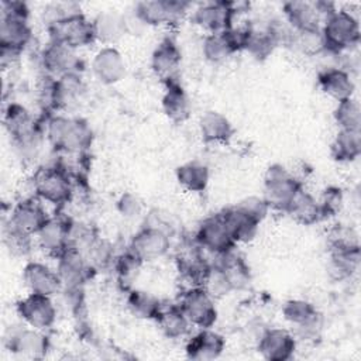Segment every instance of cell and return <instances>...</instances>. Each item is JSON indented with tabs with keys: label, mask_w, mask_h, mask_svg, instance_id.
<instances>
[{
	"label": "cell",
	"mask_w": 361,
	"mask_h": 361,
	"mask_svg": "<svg viewBox=\"0 0 361 361\" xmlns=\"http://www.w3.org/2000/svg\"><path fill=\"white\" fill-rule=\"evenodd\" d=\"M45 135L49 144L62 154L85 152L93 140L92 128L86 120L61 114L47 118Z\"/></svg>",
	"instance_id": "obj_1"
},
{
	"label": "cell",
	"mask_w": 361,
	"mask_h": 361,
	"mask_svg": "<svg viewBox=\"0 0 361 361\" xmlns=\"http://www.w3.org/2000/svg\"><path fill=\"white\" fill-rule=\"evenodd\" d=\"M324 51L343 54L351 51L360 44V23L357 17L347 10H334L326 16L320 27Z\"/></svg>",
	"instance_id": "obj_2"
},
{
	"label": "cell",
	"mask_w": 361,
	"mask_h": 361,
	"mask_svg": "<svg viewBox=\"0 0 361 361\" xmlns=\"http://www.w3.org/2000/svg\"><path fill=\"white\" fill-rule=\"evenodd\" d=\"M30 10L23 1H3L0 18V48L21 54L32 38Z\"/></svg>",
	"instance_id": "obj_3"
},
{
	"label": "cell",
	"mask_w": 361,
	"mask_h": 361,
	"mask_svg": "<svg viewBox=\"0 0 361 361\" xmlns=\"http://www.w3.org/2000/svg\"><path fill=\"white\" fill-rule=\"evenodd\" d=\"M4 126L14 147L21 154H35L45 130L24 106L10 103L4 111Z\"/></svg>",
	"instance_id": "obj_4"
},
{
	"label": "cell",
	"mask_w": 361,
	"mask_h": 361,
	"mask_svg": "<svg viewBox=\"0 0 361 361\" xmlns=\"http://www.w3.org/2000/svg\"><path fill=\"white\" fill-rule=\"evenodd\" d=\"M31 185L37 197L55 206L66 204L73 196V178L59 164L39 166Z\"/></svg>",
	"instance_id": "obj_5"
},
{
	"label": "cell",
	"mask_w": 361,
	"mask_h": 361,
	"mask_svg": "<svg viewBox=\"0 0 361 361\" xmlns=\"http://www.w3.org/2000/svg\"><path fill=\"white\" fill-rule=\"evenodd\" d=\"M300 180L283 165L272 164L264 175V199L269 209L286 212L295 195L302 189Z\"/></svg>",
	"instance_id": "obj_6"
},
{
	"label": "cell",
	"mask_w": 361,
	"mask_h": 361,
	"mask_svg": "<svg viewBox=\"0 0 361 361\" xmlns=\"http://www.w3.org/2000/svg\"><path fill=\"white\" fill-rule=\"evenodd\" d=\"M49 41L66 45L72 49L90 45L96 41L93 23L82 13H75L48 24Z\"/></svg>",
	"instance_id": "obj_7"
},
{
	"label": "cell",
	"mask_w": 361,
	"mask_h": 361,
	"mask_svg": "<svg viewBox=\"0 0 361 361\" xmlns=\"http://www.w3.org/2000/svg\"><path fill=\"white\" fill-rule=\"evenodd\" d=\"M282 316L295 329L292 333L296 340L313 341L320 337L323 320L313 303L303 299H290L282 306Z\"/></svg>",
	"instance_id": "obj_8"
},
{
	"label": "cell",
	"mask_w": 361,
	"mask_h": 361,
	"mask_svg": "<svg viewBox=\"0 0 361 361\" xmlns=\"http://www.w3.org/2000/svg\"><path fill=\"white\" fill-rule=\"evenodd\" d=\"M178 305L186 314L190 324L199 329H210L217 320L214 298L200 285L188 286L180 293Z\"/></svg>",
	"instance_id": "obj_9"
},
{
	"label": "cell",
	"mask_w": 361,
	"mask_h": 361,
	"mask_svg": "<svg viewBox=\"0 0 361 361\" xmlns=\"http://www.w3.org/2000/svg\"><path fill=\"white\" fill-rule=\"evenodd\" d=\"M133 8L147 27L176 25L186 16L189 3L180 0H149L138 1Z\"/></svg>",
	"instance_id": "obj_10"
},
{
	"label": "cell",
	"mask_w": 361,
	"mask_h": 361,
	"mask_svg": "<svg viewBox=\"0 0 361 361\" xmlns=\"http://www.w3.org/2000/svg\"><path fill=\"white\" fill-rule=\"evenodd\" d=\"M195 241L212 255H220L233 251L237 245L230 235L220 212L210 214L199 224L195 234Z\"/></svg>",
	"instance_id": "obj_11"
},
{
	"label": "cell",
	"mask_w": 361,
	"mask_h": 361,
	"mask_svg": "<svg viewBox=\"0 0 361 361\" xmlns=\"http://www.w3.org/2000/svg\"><path fill=\"white\" fill-rule=\"evenodd\" d=\"M16 310L27 326L38 330L49 329L56 320V306L52 296L41 293L30 292L17 302Z\"/></svg>",
	"instance_id": "obj_12"
},
{
	"label": "cell",
	"mask_w": 361,
	"mask_h": 361,
	"mask_svg": "<svg viewBox=\"0 0 361 361\" xmlns=\"http://www.w3.org/2000/svg\"><path fill=\"white\" fill-rule=\"evenodd\" d=\"M243 3L235 1H210L197 7L192 16L196 25L212 32H220L233 28V20Z\"/></svg>",
	"instance_id": "obj_13"
},
{
	"label": "cell",
	"mask_w": 361,
	"mask_h": 361,
	"mask_svg": "<svg viewBox=\"0 0 361 361\" xmlns=\"http://www.w3.org/2000/svg\"><path fill=\"white\" fill-rule=\"evenodd\" d=\"M44 73L52 78H61L69 73H80L83 62L78 56L76 49L49 41L39 55Z\"/></svg>",
	"instance_id": "obj_14"
},
{
	"label": "cell",
	"mask_w": 361,
	"mask_h": 361,
	"mask_svg": "<svg viewBox=\"0 0 361 361\" xmlns=\"http://www.w3.org/2000/svg\"><path fill=\"white\" fill-rule=\"evenodd\" d=\"M171 248V235L151 224L142 226L133 237L128 245L142 262L162 258Z\"/></svg>",
	"instance_id": "obj_15"
},
{
	"label": "cell",
	"mask_w": 361,
	"mask_h": 361,
	"mask_svg": "<svg viewBox=\"0 0 361 361\" xmlns=\"http://www.w3.org/2000/svg\"><path fill=\"white\" fill-rule=\"evenodd\" d=\"M175 264L179 275L189 282V286L202 285L212 267V261L206 257V251L195 240L179 248L175 257Z\"/></svg>",
	"instance_id": "obj_16"
},
{
	"label": "cell",
	"mask_w": 361,
	"mask_h": 361,
	"mask_svg": "<svg viewBox=\"0 0 361 361\" xmlns=\"http://www.w3.org/2000/svg\"><path fill=\"white\" fill-rule=\"evenodd\" d=\"M56 272L62 288H83L96 269L80 251L69 247L56 258Z\"/></svg>",
	"instance_id": "obj_17"
},
{
	"label": "cell",
	"mask_w": 361,
	"mask_h": 361,
	"mask_svg": "<svg viewBox=\"0 0 361 361\" xmlns=\"http://www.w3.org/2000/svg\"><path fill=\"white\" fill-rule=\"evenodd\" d=\"M257 350L264 360L288 361L296 351V337L286 329H265L259 334Z\"/></svg>",
	"instance_id": "obj_18"
},
{
	"label": "cell",
	"mask_w": 361,
	"mask_h": 361,
	"mask_svg": "<svg viewBox=\"0 0 361 361\" xmlns=\"http://www.w3.org/2000/svg\"><path fill=\"white\" fill-rule=\"evenodd\" d=\"M7 348L17 357L38 360L45 357L49 343L42 330L34 327H20L6 338Z\"/></svg>",
	"instance_id": "obj_19"
},
{
	"label": "cell",
	"mask_w": 361,
	"mask_h": 361,
	"mask_svg": "<svg viewBox=\"0 0 361 361\" xmlns=\"http://www.w3.org/2000/svg\"><path fill=\"white\" fill-rule=\"evenodd\" d=\"M49 217L51 216L35 197H25L13 206L7 221L23 233L34 237Z\"/></svg>",
	"instance_id": "obj_20"
},
{
	"label": "cell",
	"mask_w": 361,
	"mask_h": 361,
	"mask_svg": "<svg viewBox=\"0 0 361 361\" xmlns=\"http://www.w3.org/2000/svg\"><path fill=\"white\" fill-rule=\"evenodd\" d=\"M72 220L56 214L49 217L44 227L37 234L38 245L48 255L58 258L66 248H69V234L72 227Z\"/></svg>",
	"instance_id": "obj_21"
},
{
	"label": "cell",
	"mask_w": 361,
	"mask_h": 361,
	"mask_svg": "<svg viewBox=\"0 0 361 361\" xmlns=\"http://www.w3.org/2000/svg\"><path fill=\"white\" fill-rule=\"evenodd\" d=\"M23 283L32 293L54 296L61 292L62 282L56 272L49 265L38 261H30L23 268Z\"/></svg>",
	"instance_id": "obj_22"
},
{
	"label": "cell",
	"mask_w": 361,
	"mask_h": 361,
	"mask_svg": "<svg viewBox=\"0 0 361 361\" xmlns=\"http://www.w3.org/2000/svg\"><path fill=\"white\" fill-rule=\"evenodd\" d=\"M241 51V37L238 28L206 34L202 42L203 56L212 63H220Z\"/></svg>",
	"instance_id": "obj_23"
},
{
	"label": "cell",
	"mask_w": 361,
	"mask_h": 361,
	"mask_svg": "<svg viewBox=\"0 0 361 361\" xmlns=\"http://www.w3.org/2000/svg\"><path fill=\"white\" fill-rule=\"evenodd\" d=\"M182 63V52L176 42L171 38L162 39L151 55L152 72L162 80V83L178 80Z\"/></svg>",
	"instance_id": "obj_24"
},
{
	"label": "cell",
	"mask_w": 361,
	"mask_h": 361,
	"mask_svg": "<svg viewBox=\"0 0 361 361\" xmlns=\"http://www.w3.org/2000/svg\"><path fill=\"white\" fill-rule=\"evenodd\" d=\"M285 21L293 31H314L320 30L324 20L317 7V1L292 0L283 4Z\"/></svg>",
	"instance_id": "obj_25"
},
{
	"label": "cell",
	"mask_w": 361,
	"mask_h": 361,
	"mask_svg": "<svg viewBox=\"0 0 361 361\" xmlns=\"http://www.w3.org/2000/svg\"><path fill=\"white\" fill-rule=\"evenodd\" d=\"M94 78L103 85H114L126 76V62L114 47H103L92 61Z\"/></svg>",
	"instance_id": "obj_26"
},
{
	"label": "cell",
	"mask_w": 361,
	"mask_h": 361,
	"mask_svg": "<svg viewBox=\"0 0 361 361\" xmlns=\"http://www.w3.org/2000/svg\"><path fill=\"white\" fill-rule=\"evenodd\" d=\"M226 348L224 337L210 329H200L196 334H193L186 345L185 353L186 357L196 361H210L216 360L221 355Z\"/></svg>",
	"instance_id": "obj_27"
},
{
	"label": "cell",
	"mask_w": 361,
	"mask_h": 361,
	"mask_svg": "<svg viewBox=\"0 0 361 361\" xmlns=\"http://www.w3.org/2000/svg\"><path fill=\"white\" fill-rule=\"evenodd\" d=\"M238 31L241 37V51H247L258 61L267 59L275 48H278L267 24L255 25L254 23H247L244 27H240Z\"/></svg>",
	"instance_id": "obj_28"
},
{
	"label": "cell",
	"mask_w": 361,
	"mask_h": 361,
	"mask_svg": "<svg viewBox=\"0 0 361 361\" xmlns=\"http://www.w3.org/2000/svg\"><path fill=\"white\" fill-rule=\"evenodd\" d=\"M220 213L235 244L250 243L255 238L261 223L244 209H241L237 203L221 210Z\"/></svg>",
	"instance_id": "obj_29"
},
{
	"label": "cell",
	"mask_w": 361,
	"mask_h": 361,
	"mask_svg": "<svg viewBox=\"0 0 361 361\" xmlns=\"http://www.w3.org/2000/svg\"><path fill=\"white\" fill-rule=\"evenodd\" d=\"M317 83L323 93L337 102L353 97L355 90L351 73L344 68H326L320 71Z\"/></svg>",
	"instance_id": "obj_30"
},
{
	"label": "cell",
	"mask_w": 361,
	"mask_h": 361,
	"mask_svg": "<svg viewBox=\"0 0 361 361\" xmlns=\"http://www.w3.org/2000/svg\"><path fill=\"white\" fill-rule=\"evenodd\" d=\"M213 258L214 259L212 261V264L217 265L221 269L233 290H243L250 285V268L244 258L240 257L234 250L220 255H213Z\"/></svg>",
	"instance_id": "obj_31"
},
{
	"label": "cell",
	"mask_w": 361,
	"mask_h": 361,
	"mask_svg": "<svg viewBox=\"0 0 361 361\" xmlns=\"http://www.w3.org/2000/svg\"><path fill=\"white\" fill-rule=\"evenodd\" d=\"M164 85L165 92L162 96V110L165 116L173 123L186 121L192 113V103L186 90L182 87L179 80Z\"/></svg>",
	"instance_id": "obj_32"
},
{
	"label": "cell",
	"mask_w": 361,
	"mask_h": 361,
	"mask_svg": "<svg viewBox=\"0 0 361 361\" xmlns=\"http://www.w3.org/2000/svg\"><path fill=\"white\" fill-rule=\"evenodd\" d=\"M199 131L204 144H228L234 135L231 121L214 110H209L200 117Z\"/></svg>",
	"instance_id": "obj_33"
},
{
	"label": "cell",
	"mask_w": 361,
	"mask_h": 361,
	"mask_svg": "<svg viewBox=\"0 0 361 361\" xmlns=\"http://www.w3.org/2000/svg\"><path fill=\"white\" fill-rule=\"evenodd\" d=\"M154 320L158 329L161 330V333L165 337L173 338V340L185 337L192 327L190 322L188 320L186 314L183 313V310L178 303L162 302V306Z\"/></svg>",
	"instance_id": "obj_34"
},
{
	"label": "cell",
	"mask_w": 361,
	"mask_h": 361,
	"mask_svg": "<svg viewBox=\"0 0 361 361\" xmlns=\"http://www.w3.org/2000/svg\"><path fill=\"white\" fill-rule=\"evenodd\" d=\"M92 23L96 41L104 44V47H113V44L127 34L124 16L118 11H103Z\"/></svg>",
	"instance_id": "obj_35"
},
{
	"label": "cell",
	"mask_w": 361,
	"mask_h": 361,
	"mask_svg": "<svg viewBox=\"0 0 361 361\" xmlns=\"http://www.w3.org/2000/svg\"><path fill=\"white\" fill-rule=\"evenodd\" d=\"M290 219L302 226H313L323 220L317 199L302 188L292 199L289 207L285 212Z\"/></svg>",
	"instance_id": "obj_36"
},
{
	"label": "cell",
	"mask_w": 361,
	"mask_h": 361,
	"mask_svg": "<svg viewBox=\"0 0 361 361\" xmlns=\"http://www.w3.org/2000/svg\"><path fill=\"white\" fill-rule=\"evenodd\" d=\"M178 183L188 192L200 193L206 190L210 179L207 165L199 161H189L179 165L175 171Z\"/></svg>",
	"instance_id": "obj_37"
},
{
	"label": "cell",
	"mask_w": 361,
	"mask_h": 361,
	"mask_svg": "<svg viewBox=\"0 0 361 361\" xmlns=\"http://www.w3.org/2000/svg\"><path fill=\"white\" fill-rule=\"evenodd\" d=\"M331 157L338 162H351L361 155V131L338 130L331 145Z\"/></svg>",
	"instance_id": "obj_38"
},
{
	"label": "cell",
	"mask_w": 361,
	"mask_h": 361,
	"mask_svg": "<svg viewBox=\"0 0 361 361\" xmlns=\"http://www.w3.org/2000/svg\"><path fill=\"white\" fill-rule=\"evenodd\" d=\"M126 302L133 316L145 320H154L162 306L161 299L142 289H130Z\"/></svg>",
	"instance_id": "obj_39"
},
{
	"label": "cell",
	"mask_w": 361,
	"mask_h": 361,
	"mask_svg": "<svg viewBox=\"0 0 361 361\" xmlns=\"http://www.w3.org/2000/svg\"><path fill=\"white\" fill-rule=\"evenodd\" d=\"M333 117L340 130H353L360 131L361 128V106L357 99L350 97L341 102H337V106L333 111Z\"/></svg>",
	"instance_id": "obj_40"
},
{
	"label": "cell",
	"mask_w": 361,
	"mask_h": 361,
	"mask_svg": "<svg viewBox=\"0 0 361 361\" xmlns=\"http://www.w3.org/2000/svg\"><path fill=\"white\" fill-rule=\"evenodd\" d=\"M360 265V248L357 250H331L330 268L336 278H350Z\"/></svg>",
	"instance_id": "obj_41"
},
{
	"label": "cell",
	"mask_w": 361,
	"mask_h": 361,
	"mask_svg": "<svg viewBox=\"0 0 361 361\" xmlns=\"http://www.w3.org/2000/svg\"><path fill=\"white\" fill-rule=\"evenodd\" d=\"M3 244L13 257H27L32 250V235L6 221L3 224Z\"/></svg>",
	"instance_id": "obj_42"
},
{
	"label": "cell",
	"mask_w": 361,
	"mask_h": 361,
	"mask_svg": "<svg viewBox=\"0 0 361 361\" xmlns=\"http://www.w3.org/2000/svg\"><path fill=\"white\" fill-rule=\"evenodd\" d=\"M142 264L144 262L131 250H127L126 252H121L114 257L111 267L116 271L118 282L126 285L133 282Z\"/></svg>",
	"instance_id": "obj_43"
},
{
	"label": "cell",
	"mask_w": 361,
	"mask_h": 361,
	"mask_svg": "<svg viewBox=\"0 0 361 361\" xmlns=\"http://www.w3.org/2000/svg\"><path fill=\"white\" fill-rule=\"evenodd\" d=\"M290 47H295L302 54L313 56L324 51V42L320 30L314 31H295Z\"/></svg>",
	"instance_id": "obj_44"
},
{
	"label": "cell",
	"mask_w": 361,
	"mask_h": 361,
	"mask_svg": "<svg viewBox=\"0 0 361 361\" xmlns=\"http://www.w3.org/2000/svg\"><path fill=\"white\" fill-rule=\"evenodd\" d=\"M329 248L331 250H357L360 248L358 234L353 227L338 224L330 231Z\"/></svg>",
	"instance_id": "obj_45"
},
{
	"label": "cell",
	"mask_w": 361,
	"mask_h": 361,
	"mask_svg": "<svg viewBox=\"0 0 361 361\" xmlns=\"http://www.w3.org/2000/svg\"><path fill=\"white\" fill-rule=\"evenodd\" d=\"M317 202H319L323 219L333 217L338 214L343 209V204H344L343 190L337 186H329L322 192Z\"/></svg>",
	"instance_id": "obj_46"
},
{
	"label": "cell",
	"mask_w": 361,
	"mask_h": 361,
	"mask_svg": "<svg viewBox=\"0 0 361 361\" xmlns=\"http://www.w3.org/2000/svg\"><path fill=\"white\" fill-rule=\"evenodd\" d=\"M200 286H203L214 299L223 298V296L228 295L230 292H233L227 278L224 276L221 269L214 264H212V267Z\"/></svg>",
	"instance_id": "obj_47"
},
{
	"label": "cell",
	"mask_w": 361,
	"mask_h": 361,
	"mask_svg": "<svg viewBox=\"0 0 361 361\" xmlns=\"http://www.w3.org/2000/svg\"><path fill=\"white\" fill-rule=\"evenodd\" d=\"M117 210L126 219H135L142 213V202L137 195L124 192L117 200Z\"/></svg>",
	"instance_id": "obj_48"
},
{
	"label": "cell",
	"mask_w": 361,
	"mask_h": 361,
	"mask_svg": "<svg viewBox=\"0 0 361 361\" xmlns=\"http://www.w3.org/2000/svg\"><path fill=\"white\" fill-rule=\"evenodd\" d=\"M237 204L247 213H250L252 217H255L259 223H262V220L267 217L269 212V206L262 196H248L240 200Z\"/></svg>",
	"instance_id": "obj_49"
}]
</instances>
